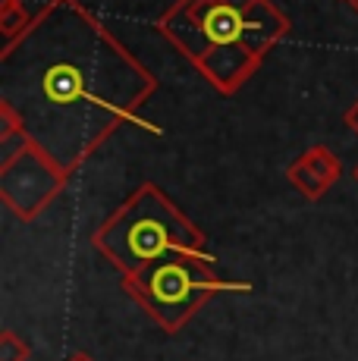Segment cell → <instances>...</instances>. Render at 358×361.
<instances>
[{"label":"cell","mask_w":358,"mask_h":361,"mask_svg":"<svg viewBox=\"0 0 358 361\" xmlns=\"http://www.w3.org/2000/svg\"><path fill=\"white\" fill-rule=\"evenodd\" d=\"M157 85L82 0H47L0 51V101L13 104L25 135L70 176L123 126L163 135L144 116Z\"/></svg>","instance_id":"1"},{"label":"cell","mask_w":358,"mask_h":361,"mask_svg":"<svg viewBox=\"0 0 358 361\" xmlns=\"http://www.w3.org/2000/svg\"><path fill=\"white\" fill-rule=\"evenodd\" d=\"M154 29L217 94L233 98L258 75L292 23L273 0H176Z\"/></svg>","instance_id":"2"},{"label":"cell","mask_w":358,"mask_h":361,"mask_svg":"<svg viewBox=\"0 0 358 361\" xmlns=\"http://www.w3.org/2000/svg\"><path fill=\"white\" fill-rule=\"evenodd\" d=\"M208 235L183 214L161 185L142 183L92 233V248L120 276L139 274L170 255H208Z\"/></svg>","instance_id":"3"},{"label":"cell","mask_w":358,"mask_h":361,"mask_svg":"<svg viewBox=\"0 0 358 361\" xmlns=\"http://www.w3.org/2000/svg\"><path fill=\"white\" fill-rule=\"evenodd\" d=\"M214 255H170L139 274L120 276L123 293L163 333H179L211 298L223 293H252V283L217 276Z\"/></svg>","instance_id":"4"},{"label":"cell","mask_w":358,"mask_h":361,"mask_svg":"<svg viewBox=\"0 0 358 361\" xmlns=\"http://www.w3.org/2000/svg\"><path fill=\"white\" fill-rule=\"evenodd\" d=\"M70 179V173L29 135H23L10 148H4V157H0V201L23 224H35L41 214L63 195Z\"/></svg>","instance_id":"5"},{"label":"cell","mask_w":358,"mask_h":361,"mask_svg":"<svg viewBox=\"0 0 358 361\" xmlns=\"http://www.w3.org/2000/svg\"><path fill=\"white\" fill-rule=\"evenodd\" d=\"M340 176H342V164L327 145H311L286 166V179L308 201H321L340 183Z\"/></svg>","instance_id":"6"},{"label":"cell","mask_w":358,"mask_h":361,"mask_svg":"<svg viewBox=\"0 0 358 361\" xmlns=\"http://www.w3.org/2000/svg\"><path fill=\"white\" fill-rule=\"evenodd\" d=\"M32 19L35 16L25 10V0H0V35H4V44L16 41L32 25Z\"/></svg>","instance_id":"7"},{"label":"cell","mask_w":358,"mask_h":361,"mask_svg":"<svg viewBox=\"0 0 358 361\" xmlns=\"http://www.w3.org/2000/svg\"><path fill=\"white\" fill-rule=\"evenodd\" d=\"M29 358H32V345L16 330L0 333V361H29Z\"/></svg>","instance_id":"8"},{"label":"cell","mask_w":358,"mask_h":361,"mask_svg":"<svg viewBox=\"0 0 358 361\" xmlns=\"http://www.w3.org/2000/svg\"><path fill=\"white\" fill-rule=\"evenodd\" d=\"M342 126H346V129H352L355 135H358V101H355L352 107L346 110V114H342Z\"/></svg>","instance_id":"9"},{"label":"cell","mask_w":358,"mask_h":361,"mask_svg":"<svg viewBox=\"0 0 358 361\" xmlns=\"http://www.w3.org/2000/svg\"><path fill=\"white\" fill-rule=\"evenodd\" d=\"M63 361H94L92 355H88V352H82V349H75V352H70V355H66Z\"/></svg>","instance_id":"10"},{"label":"cell","mask_w":358,"mask_h":361,"mask_svg":"<svg viewBox=\"0 0 358 361\" xmlns=\"http://www.w3.org/2000/svg\"><path fill=\"white\" fill-rule=\"evenodd\" d=\"M346 4H349V6H352V13H355V16H358V0H346Z\"/></svg>","instance_id":"11"},{"label":"cell","mask_w":358,"mask_h":361,"mask_svg":"<svg viewBox=\"0 0 358 361\" xmlns=\"http://www.w3.org/2000/svg\"><path fill=\"white\" fill-rule=\"evenodd\" d=\"M355 183H358V166H355Z\"/></svg>","instance_id":"12"}]
</instances>
